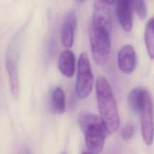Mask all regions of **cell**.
Wrapping results in <instances>:
<instances>
[{"instance_id": "cell-14", "label": "cell", "mask_w": 154, "mask_h": 154, "mask_svg": "<svg viewBox=\"0 0 154 154\" xmlns=\"http://www.w3.org/2000/svg\"><path fill=\"white\" fill-rule=\"evenodd\" d=\"M132 8L135 11L140 19L144 20L147 16V7L146 2L143 0L132 1Z\"/></svg>"}, {"instance_id": "cell-17", "label": "cell", "mask_w": 154, "mask_h": 154, "mask_svg": "<svg viewBox=\"0 0 154 154\" xmlns=\"http://www.w3.org/2000/svg\"><path fill=\"white\" fill-rule=\"evenodd\" d=\"M82 154H92V153H90V152H83Z\"/></svg>"}, {"instance_id": "cell-3", "label": "cell", "mask_w": 154, "mask_h": 154, "mask_svg": "<svg viewBox=\"0 0 154 154\" xmlns=\"http://www.w3.org/2000/svg\"><path fill=\"white\" fill-rule=\"evenodd\" d=\"M23 35V28H22L11 40L5 56V67L9 77L11 92L14 98L17 97L19 94L18 63Z\"/></svg>"}, {"instance_id": "cell-16", "label": "cell", "mask_w": 154, "mask_h": 154, "mask_svg": "<svg viewBox=\"0 0 154 154\" xmlns=\"http://www.w3.org/2000/svg\"><path fill=\"white\" fill-rule=\"evenodd\" d=\"M22 154H32V153L29 149H28V148H25L23 150Z\"/></svg>"}, {"instance_id": "cell-13", "label": "cell", "mask_w": 154, "mask_h": 154, "mask_svg": "<svg viewBox=\"0 0 154 154\" xmlns=\"http://www.w3.org/2000/svg\"><path fill=\"white\" fill-rule=\"evenodd\" d=\"M145 91L146 89L144 88L137 87L130 92L128 96V103L134 112H139Z\"/></svg>"}, {"instance_id": "cell-15", "label": "cell", "mask_w": 154, "mask_h": 154, "mask_svg": "<svg viewBox=\"0 0 154 154\" xmlns=\"http://www.w3.org/2000/svg\"><path fill=\"white\" fill-rule=\"evenodd\" d=\"M134 132V127L131 123H128L122 129L121 132L122 138L124 140H128L131 138Z\"/></svg>"}, {"instance_id": "cell-6", "label": "cell", "mask_w": 154, "mask_h": 154, "mask_svg": "<svg viewBox=\"0 0 154 154\" xmlns=\"http://www.w3.org/2000/svg\"><path fill=\"white\" fill-rule=\"evenodd\" d=\"M138 113L143 140L147 145L150 146L154 140V105L151 95L146 90Z\"/></svg>"}, {"instance_id": "cell-18", "label": "cell", "mask_w": 154, "mask_h": 154, "mask_svg": "<svg viewBox=\"0 0 154 154\" xmlns=\"http://www.w3.org/2000/svg\"><path fill=\"white\" fill-rule=\"evenodd\" d=\"M61 154H66V152H63Z\"/></svg>"}, {"instance_id": "cell-10", "label": "cell", "mask_w": 154, "mask_h": 154, "mask_svg": "<svg viewBox=\"0 0 154 154\" xmlns=\"http://www.w3.org/2000/svg\"><path fill=\"white\" fill-rule=\"evenodd\" d=\"M58 69L64 76L71 78L74 75L75 69V57L72 51L64 50L58 58Z\"/></svg>"}, {"instance_id": "cell-8", "label": "cell", "mask_w": 154, "mask_h": 154, "mask_svg": "<svg viewBox=\"0 0 154 154\" xmlns=\"http://www.w3.org/2000/svg\"><path fill=\"white\" fill-rule=\"evenodd\" d=\"M118 65L125 73H131L135 69L137 56L134 48L131 45H125L119 50L117 55Z\"/></svg>"}, {"instance_id": "cell-9", "label": "cell", "mask_w": 154, "mask_h": 154, "mask_svg": "<svg viewBox=\"0 0 154 154\" xmlns=\"http://www.w3.org/2000/svg\"><path fill=\"white\" fill-rule=\"evenodd\" d=\"M116 13L122 28L129 32L132 28V1L119 0L116 2Z\"/></svg>"}, {"instance_id": "cell-7", "label": "cell", "mask_w": 154, "mask_h": 154, "mask_svg": "<svg viewBox=\"0 0 154 154\" xmlns=\"http://www.w3.org/2000/svg\"><path fill=\"white\" fill-rule=\"evenodd\" d=\"M76 25L75 13L73 11H69L64 18L60 31L61 42L66 48H71L73 45Z\"/></svg>"}, {"instance_id": "cell-2", "label": "cell", "mask_w": 154, "mask_h": 154, "mask_svg": "<svg viewBox=\"0 0 154 154\" xmlns=\"http://www.w3.org/2000/svg\"><path fill=\"white\" fill-rule=\"evenodd\" d=\"M78 124L83 132L88 152L100 153L104 146L106 131L100 117L90 112H82L78 117Z\"/></svg>"}, {"instance_id": "cell-5", "label": "cell", "mask_w": 154, "mask_h": 154, "mask_svg": "<svg viewBox=\"0 0 154 154\" xmlns=\"http://www.w3.org/2000/svg\"><path fill=\"white\" fill-rule=\"evenodd\" d=\"M94 78L87 54L82 52L78 61V72L75 90L78 98L87 97L93 90Z\"/></svg>"}, {"instance_id": "cell-4", "label": "cell", "mask_w": 154, "mask_h": 154, "mask_svg": "<svg viewBox=\"0 0 154 154\" xmlns=\"http://www.w3.org/2000/svg\"><path fill=\"white\" fill-rule=\"evenodd\" d=\"M110 32L106 28L90 25V42L93 59L98 64H103L108 60L111 51Z\"/></svg>"}, {"instance_id": "cell-1", "label": "cell", "mask_w": 154, "mask_h": 154, "mask_svg": "<svg viewBox=\"0 0 154 154\" xmlns=\"http://www.w3.org/2000/svg\"><path fill=\"white\" fill-rule=\"evenodd\" d=\"M96 93L100 118L107 134H112L119 127L120 116L112 88L104 76L97 78Z\"/></svg>"}, {"instance_id": "cell-12", "label": "cell", "mask_w": 154, "mask_h": 154, "mask_svg": "<svg viewBox=\"0 0 154 154\" xmlns=\"http://www.w3.org/2000/svg\"><path fill=\"white\" fill-rule=\"evenodd\" d=\"M144 41L147 54L150 59H154V17L146 22L144 30Z\"/></svg>"}, {"instance_id": "cell-11", "label": "cell", "mask_w": 154, "mask_h": 154, "mask_svg": "<svg viewBox=\"0 0 154 154\" xmlns=\"http://www.w3.org/2000/svg\"><path fill=\"white\" fill-rule=\"evenodd\" d=\"M51 106L52 110L56 114H62L65 111V94L63 89L60 87H55L51 95Z\"/></svg>"}]
</instances>
